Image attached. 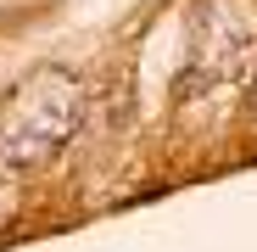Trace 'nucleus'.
<instances>
[{"label": "nucleus", "instance_id": "nucleus-1", "mask_svg": "<svg viewBox=\"0 0 257 252\" xmlns=\"http://www.w3.org/2000/svg\"><path fill=\"white\" fill-rule=\"evenodd\" d=\"M78 118H84V84L67 67H34L0 101V168L12 174L51 168L78 135Z\"/></svg>", "mask_w": 257, "mask_h": 252}, {"label": "nucleus", "instance_id": "nucleus-2", "mask_svg": "<svg viewBox=\"0 0 257 252\" xmlns=\"http://www.w3.org/2000/svg\"><path fill=\"white\" fill-rule=\"evenodd\" d=\"M12 213H17V191L0 180V224H12Z\"/></svg>", "mask_w": 257, "mask_h": 252}, {"label": "nucleus", "instance_id": "nucleus-3", "mask_svg": "<svg viewBox=\"0 0 257 252\" xmlns=\"http://www.w3.org/2000/svg\"><path fill=\"white\" fill-rule=\"evenodd\" d=\"M251 118H257V73H251Z\"/></svg>", "mask_w": 257, "mask_h": 252}]
</instances>
